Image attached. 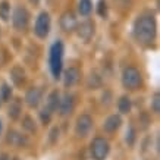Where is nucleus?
<instances>
[{"mask_svg": "<svg viewBox=\"0 0 160 160\" xmlns=\"http://www.w3.org/2000/svg\"><path fill=\"white\" fill-rule=\"evenodd\" d=\"M8 115L12 121H18L22 115V100L21 98H13L9 102V109H8Z\"/></svg>", "mask_w": 160, "mask_h": 160, "instance_id": "16", "label": "nucleus"}, {"mask_svg": "<svg viewBox=\"0 0 160 160\" xmlns=\"http://www.w3.org/2000/svg\"><path fill=\"white\" fill-rule=\"evenodd\" d=\"M0 18L3 21H9L10 18V5L8 2H2L0 3Z\"/></svg>", "mask_w": 160, "mask_h": 160, "instance_id": "25", "label": "nucleus"}, {"mask_svg": "<svg viewBox=\"0 0 160 160\" xmlns=\"http://www.w3.org/2000/svg\"><path fill=\"white\" fill-rule=\"evenodd\" d=\"M29 2H31L32 5H38V3H40V0H29Z\"/></svg>", "mask_w": 160, "mask_h": 160, "instance_id": "32", "label": "nucleus"}, {"mask_svg": "<svg viewBox=\"0 0 160 160\" xmlns=\"http://www.w3.org/2000/svg\"><path fill=\"white\" fill-rule=\"evenodd\" d=\"M132 109V100L128 96H121L118 100V110L121 112L122 115H128L131 113Z\"/></svg>", "mask_w": 160, "mask_h": 160, "instance_id": "18", "label": "nucleus"}, {"mask_svg": "<svg viewBox=\"0 0 160 160\" xmlns=\"http://www.w3.org/2000/svg\"><path fill=\"white\" fill-rule=\"evenodd\" d=\"M77 34L79 37V40H82L84 43H88L90 40L94 37V32H96V25L94 22L90 19L84 21L79 25H77Z\"/></svg>", "mask_w": 160, "mask_h": 160, "instance_id": "8", "label": "nucleus"}, {"mask_svg": "<svg viewBox=\"0 0 160 160\" xmlns=\"http://www.w3.org/2000/svg\"><path fill=\"white\" fill-rule=\"evenodd\" d=\"M122 85L128 91H135L142 85V75L135 66H126L122 72Z\"/></svg>", "mask_w": 160, "mask_h": 160, "instance_id": "3", "label": "nucleus"}, {"mask_svg": "<svg viewBox=\"0 0 160 160\" xmlns=\"http://www.w3.org/2000/svg\"><path fill=\"white\" fill-rule=\"evenodd\" d=\"M122 123H123V121H122L121 115H110V116L106 118V121L103 123V129L107 134H113V132H116L121 128Z\"/></svg>", "mask_w": 160, "mask_h": 160, "instance_id": "14", "label": "nucleus"}, {"mask_svg": "<svg viewBox=\"0 0 160 160\" xmlns=\"http://www.w3.org/2000/svg\"><path fill=\"white\" fill-rule=\"evenodd\" d=\"M97 13H98V16H102V18H107V3H106V0H98Z\"/></svg>", "mask_w": 160, "mask_h": 160, "instance_id": "29", "label": "nucleus"}, {"mask_svg": "<svg viewBox=\"0 0 160 160\" xmlns=\"http://www.w3.org/2000/svg\"><path fill=\"white\" fill-rule=\"evenodd\" d=\"M52 112L47 109V107H43L41 110H40V121L43 125H49L50 122H52Z\"/></svg>", "mask_w": 160, "mask_h": 160, "instance_id": "26", "label": "nucleus"}, {"mask_svg": "<svg viewBox=\"0 0 160 160\" xmlns=\"http://www.w3.org/2000/svg\"><path fill=\"white\" fill-rule=\"evenodd\" d=\"M50 27H52V19H50V15L47 12H41L38 15V18L35 19L34 25V34L38 38H46L50 32Z\"/></svg>", "mask_w": 160, "mask_h": 160, "instance_id": "6", "label": "nucleus"}, {"mask_svg": "<svg viewBox=\"0 0 160 160\" xmlns=\"http://www.w3.org/2000/svg\"><path fill=\"white\" fill-rule=\"evenodd\" d=\"M110 153V144L106 138L96 137L91 141V156L94 160H104Z\"/></svg>", "mask_w": 160, "mask_h": 160, "instance_id": "4", "label": "nucleus"}, {"mask_svg": "<svg viewBox=\"0 0 160 160\" xmlns=\"http://www.w3.org/2000/svg\"><path fill=\"white\" fill-rule=\"evenodd\" d=\"M0 160H10V156L8 153H2L0 154Z\"/></svg>", "mask_w": 160, "mask_h": 160, "instance_id": "31", "label": "nucleus"}, {"mask_svg": "<svg viewBox=\"0 0 160 160\" xmlns=\"http://www.w3.org/2000/svg\"><path fill=\"white\" fill-rule=\"evenodd\" d=\"M10 79L13 82L15 87H22L27 81V72L25 69L19 65H15L13 68L10 69Z\"/></svg>", "mask_w": 160, "mask_h": 160, "instance_id": "15", "label": "nucleus"}, {"mask_svg": "<svg viewBox=\"0 0 160 160\" xmlns=\"http://www.w3.org/2000/svg\"><path fill=\"white\" fill-rule=\"evenodd\" d=\"M77 18L72 12H65V13L60 16V28L65 31V32H73L75 28H77Z\"/></svg>", "mask_w": 160, "mask_h": 160, "instance_id": "13", "label": "nucleus"}, {"mask_svg": "<svg viewBox=\"0 0 160 160\" xmlns=\"http://www.w3.org/2000/svg\"><path fill=\"white\" fill-rule=\"evenodd\" d=\"M59 134H60V131H59L58 126H53V128L50 129V132H49V142L52 144V146L58 144V141H59Z\"/></svg>", "mask_w": 160, "mask_h": 160, "instance_id": "28", "label": "nucleus"}, {"mask_svg": "<svg viewBox=\"0 0 160 160\" xmlns=\"http://www.w3.org/2000/svg\"><path fill=\"white\" fill-rule=\"evenodd\" d=\"M103 85V79L102 77H98L97 73H91L87 79V87L90 90H98Z\"/></svg>", "mask_w": 160, "mask_h": 160, "instance_id": "21", "label": "nucleus"}, {"mask_svg": "<svg viewBox=\"0 0 160 160\" xmlns=\"http://www.w3.org/2000/svg\"><path fill=\"white\" fill-rule=\"evenodd\" d=\"M6 142L10 144V146H13V147H19V148H22V147L28 146L29 140H28V137L24 135V134L15 131V129H10V131L8 132V135H6Z\"/></svg>", "mask_w": 160, "mask_h": 160, "instance_id": "11", "label": "nucleus"}, {"mask_svg": "<svg viewBox=\"0 0 160 160\" xmlns=\"http://www.w3.org/2000/svg\"><path fill=\"white\" fill-rule=\"evenodd\" d=\"M12 24L16 31H25L29 24V12L22 6L16 8L12 16Z\"/></svg>", "mask_w": 160, "mask_h": 160, "instance_id": "7", "label": "nucleus"}, {"mask_svg": "<svg viewBox=\"0 0 160 160\" xmlns=\"http://www.w3.org/2000/svg\"><path fill=\"white\" fill-rule=\"evenodd\" d=\"M63 53H65V47L60 40L54 41L50 47L49 54V66L50 73L54 79H60L62 78V68H63Z\"/></svg>", "mask_w": 160, "mask_h": 160, "instance_id": "2", "label": "nucleus"}, {"mask_svg": "<svg viewBox=\"0 0 160 160\" xmlns=\"http://www.w3.org/2000/svg\"><path fill=\"white\" fill-rule=\"evenodd\" d=\"M43 94H44L43 88H40V87L29 88L28 91H27V94H25V102H27V104L31 109H37L40 106L41 100H43Z\"/></svg>", "mask_w": 160, "mask_h": 160, "instance_id": "10", "label": "nucleus"}, {"mask_svg": "<svg viewBox=\"0 0 160 160\" xmlns=\"http://www.w3.org/2000/svg\"><path fill=\"white\" fill-rule=\"evenodd\" d=\"M92 125H94V121H92V118L88 113L79 115L77 118V122H75V135L78 138H85L91 132Z\"/></svg>", "mask_w": 160, "mask_h": 160, "instance_id": "5", "label": "nucleus"}, {"mask_svg": "<svg viewBox=\"0 0 160 160\" xmlns=\"http://www.w3.org/2000/svg\"><path fill=\"white\" fill-rule=\"evenodd\" d=\"M75 104H77L75 96L71 94V92H66L63 97H60V103H59V107H58L60 116H69L75 110Z\"/></svg>", "mask_w": 160, "mask_h": 160, "instance_id": "9", "label": "nucleus"}, {"mask_svg": "<svg viewBox=\"0 0 160 160\" xmlns=\"http://www.w3.org/2000/svg\"><path fill=\"white\" fill-rule=\"evenodd\" d=\"M2 129H3V123H2V121H0V135H2Z\"/></svg>", "mask_w": 160, "mask_h": 160, "instance_id": "33", "label": "nucleus"}, {"mask_svg": "<svg viewBox=\"0 0 160 160\" xmlns=\"http://www.w3.org/2000/svg\"><path fill=\"white\" fill-rule=\"evenodd\" d=\"M104 94H106V97H104V96H103L102 97V102H103V104H109V103H110V100H109V98L112 97V92L110 91H104Z\"/></svg>", "mask_w": 160, "mask_h": 160, "instance_id": "30", "label": "nucleus"}, {"mask_svg": "<svg viewBox=\"0 0 160 160\" xmlns=\"http://www.w3.org/2000/svg\"><path fill=\"white\" fill-rule=\"evenodd\" d=\"M150 109L153 113H159L160 112V94L157 91H156L154 94H153V97H151Z\"/></svg>", "mask_w": 160, "mask_h": 160, "instance_id": "27", "label": "nucleus"}, {"mask_svg": "<svg viewBox=\"0 0 160 160\" xmlns=\"http://www.w3.org/2000/svg\"><path fill=\"white\" fill-rule=\"evenodd\" d=\"M79 79H81V72L75 66H71V68H68L63 72V85L66 88H71L73 85H77Z\"/></svg>", "mask_w": 160, "mask_h": 160, "instance_id": "12", "label": "nucleus"}, {"mask_svg": "<svg viewBox=\"0 0 160 160\" xmlns=\"http://www.w3.org/2000/svg\"><path fill=\"white\" fill-rule=\"evenodd\" d=\"M59 103H60V92L58 90H53L47 96V102H46V107L49 109L52 113L53 112H58V107H59Z\"/></svg>", "mask_w": 160, "mask_h": 160, "instance_id": "17", "label": "nucleus"}, {"mask_svg": "<svg viewBox=\"0 0 160 160\" xmlns=\"http://www.w3.org/2000/svg\"><path fill=\"white\" fill-rule=\"evenodd\" d=\"M156 21L153 15H141L134 24V37L142 46H150L156 38Z\"/></svg>", "mask_w": 160, "mask_h": 160, "instance_id": "1", "label": "nucleus"}, {"mask_svg": "<svg viewBox=\"0 0 160 160\" xmlns=\"http://www.w3.org/2000/svg\"><path fill=\"white\" fill-rule=\"evenodd\" d=\"M12 160H21V157H18V156H15V157H13Z\"/></svg>", "mask_w": 160, "mask_h": 160, "instance_id": "34", "label": "nucleus"}, {"mask_svg": "<svg viewBox=\"0 0 160 160\" xmlns=\"http://www.w3.org/2000/svg\"><path fill=\"white\" fill-rule=\"evenodd\" d=\"M12 96H13L12 87H10L8 82H3L2 85H0V100H2V102L9 103L10 100H12Z\"/></svg>", "mask_w": 160, "mask_h": 160, "instance_id": "19", "label": "nucleus"}, {"mask_svg": "<svg viewBox=\"0 0 160 160\" xmlns=\"http://www.w3.org/2000/svg\"><path fill=\"white\" fill-rule=\"evenodd\" d=\"M22 128L29 134H35L37 132V123L29 115H25L24 119H22Z\"/></svg>", "mask_w": 160, "mask_h": 160, "instance_id": "20", "label": "nucleus"}, {"mask_svg": "<svg viewBox=\"0 0 160 160\" xmlns=\"http://www.w3.org/2000/svg\"><path fill=\"white\" fill-rule=\"evenodd\" d=\"M0 106H2V100H0Z\"/></svg>", "mask_w": 160, "mask_h": 160, "instance_id": "35", "label": "nucleus"}, {"mask_svg": "<svg viewBox=\"0 0 160 160\" xmlns=\"http://www.w3.org/2000/svg\"><path fill=\"white\" fill-rule=\"evenodd\" d=\"M138 122H140V128L142 131L148 129V126H150V123H151V118H150V115H148V112H140Z\"/></svg>", "mask_w": 160, "mask_h": 160, "instance_id": "24", "label": "nucleus"}, {"mask_svg": "<svg viewBox=\"0 0 160 160\" xmlns=\"http://www.w3.org/2000/svg\"><path fill=\"white\" fill-rule=\"evenodd\" d=\"M78 10L82 16H88L92 10V2L91 0H79L78 3Z\"/></svg>", "mask_w": 160, "mask_h": 160, "instance_id": "23", "label": "nucleus"}, {"mask_svg": "<svg viewBox=\"0 0 160 160\" xmlns=\"http://www.w3.org/2000/svg\"><path fill=\"white\" fill-rule=\"evenodd\" d=\"M137 141V131L132 125H128V129L125 132V142L128 144V147H134Z\"/></svg>", "mask_w": 160, "mask_h": 160, "instance_id": "22", "label": "nucleus"}]
</instances>
